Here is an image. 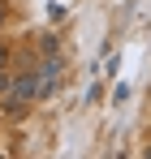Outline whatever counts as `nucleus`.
<instances>
[{
  "label": "nucleus",
  "mask_w": 151,
  "mask_h": 159,
  "mask_svg": "<svg viewBox=\"0 0 151 159\" xmlns=\"http://www.w3.org/2000/svg\"><path fill=\"white\" fill-rule=\"evenodd\" d=\"M35 95H39V78H35V73H17V78H13V99H17V103H30Z\"/></svg>",
  "instance_id": "obj_1"
},
{
  "label": "nucleus",
  "mask_w": 151,
  "mask_h": 159,
  "mask_svg": "<svg viewBox=\"0 0 151 159\" xmlns=\"http://www.w3.org/2000/svg\"><path fill=\"white\" fill-rule=\"evenodd\" d=\"M56 73H61V60L52 56L48 65L39 69V95H52V86H56Z\"/></svg>",
  "instance_id": "obj_2"
},
{
  "label": "nucleus",
  "mask_w": 151,
  "mask_h": 159,
  "mask_svg": "<svg viewBox=\"0 0 151 159\" xmlns=\"http://www.w3.org/2000/svg\"><path fill=\"white\" fill-rule=\"evenodd\" d=\"M9 56H13V48H9V43L0 39V69H9Z\"/></svg>",
  "instance_id": "obj_3"
},
{
  "label": "nucleus",
  "mask_w": 151,
  "mask_h": 159,
  "mask_svg": "<svg viewBox=\"0 0 151 159\" xmlns=\"http://www.w3.org/2000/svg\"><path fill=\"white\" fill-rule=\"evenodd\" d=\"M9 86H13V78H9V69H0V95H4Z\"/></svg>",
  "instance_id": "obj_4"
},
{
  "label": "nucleus",
  "mask_w": 151,
  "mask_h": 159,
  "mask_svg": "<svg viewBox=\"0 0 151 159\" xmlns=\"http://www.w3.org/2000/svg\"><path fill=\"white\" fill-rule=\"evenodd\" d=\"M0 22H4V9H0Z\"/></svg>",
  "instance_id": "obj_5"
}]
</instances>
